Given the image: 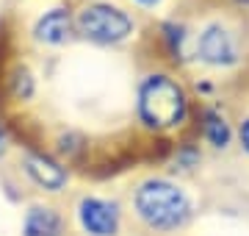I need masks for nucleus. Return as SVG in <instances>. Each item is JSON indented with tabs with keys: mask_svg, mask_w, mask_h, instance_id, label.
I'll return each instance as SVG.
<instances>
[{
	"mask_svg": "<svg viewBox=\"0 0 249 236\" xmlns=\"http://www.w3.org/2000/svg\"><path fill=\"white\" fill-rule=\"evenodd\" d=\"M136 114L150 131H172L186 122V89L166 73H150L136 92Z\"/></svg>",
	"mask_w": 249,
	"mask_h": 236,
	"instance_id": "obj_1",
	"label": "nucleus"
},
{
	"mask_svg": "<svg viewBox=\"0 0 249 236\" xmlns=\"http://www.w3.org/2000/svg\"><path fill=\"white\" fill-rule=\"evenodd\" d=\"M133 209L147 228L152 231H178L191 217V200L186 189L166 178L144 181L133 195Z\"/></svg>",
	"mask_w": 249,
	"mask_h": 236,
	"instance_id": "obj_2",
	"label": "nucleus"
},
{
	"mask_svg": "<svg viewBox=\"0 0 249 236\" xmlns=\"http://www.w3.org/2000/svg\"><path fill=\"white\" fill-rule=\"evenodd\" d=\"M75 28L80 37L94 45H119L136 31V20L114 3L97 0V3H86L78 11Z\"/></svg>",
	"mask_w": 249,
	"mask_h": 236,
	"instance_id": "obj_3",
	"label": "nucleus"
},
{
	"mask_svg": "<svg viewBox=\"0 0 249 236\" xmlns=\"http://www.w3.org/2000/svg\"><path fill=\"white\" fill-rule=\"evenodd\" d=\"M78 222L89 236H116L122 225V209L116 200L86 195L78 200Z\"/></svg>",
	"mask_w": 249,
	"mask_h": 236,
	"instance_id": "obj_4",
	"label": "nucleus"
},
{
	"mask_svg": "<svg viewBox=\"0 0 249 236\" xmlns=\"http://www.w3.org/2000/svg\"><path fill=\"white\" fill-rule=\"evenodd\" d=\"M196 59L211 67H232L238 61V45L235 37L219 22L202 28V34L196 39Z\"/></svg>",
	"mask_w": 249,
	"mask_h": 236,
	"instance_id": "obj_5",
	"label": "nucleus"
},
{
	"mask_svg": "<svg viewBox=\"0 0 249 236\" xmlns=\"http://www.w3.org/2000/svg\"><path fill=\"white\" fill-rule=\"evenodd\" d=\"M22 170L39 189L45 192H61L70 181V173L61 167V161H55L53 156L42 153V150H25Z\"/></svg>",
	"mask_w": 249,
	"mask_h": 236,
	"instance_id": "obj_6",
	"label": "nucleus"
},
{
	"mask_svg": "<svg viewBox=\"0 0 249 236\" xmlns=\"http://www.w3.org/2000/svg\"><path fill=\"white\" fill-rule=\"evenodd\" d=\"M72 28H75V20L64 6H55V9L45 11L42 17L36 20L34 25V39L42 42V45H64L70 39Z\"/></svg>",
	"mask_w": 249,
	"mask_h": 236,
	"instance_id": "obj_7",
	"label": "nucleus"
},
{
	"mask_svg": "<svg viewBox=\"0 0 249 236\" xmlns=\"http://www.w3.org/2000/svg\"><path fill=\"white\" fill-rule=\"evenodd\" d=\"M22 236H64V217L53 206L36 203L22 217Z\"/></svg>",
	"mask_w": 249,
	"mask_h": 236,
	"instance_id": "obj_8",
	"label": "nucleus"
},
{
	"mask_svg": "<svg viewBox=\"0 0 249 236\" xmlns=\"http://www.w3.org/2000/svg\"><path fill=\"white\" fill-rule=\"evenodd\" d=\"M202 131H205V139H208L213 147H227L230 139H232L230 125H227V119H224L219 111H205Z\"/></svg>",
	"mask_w": 249,
	"mask_h": 236,
	"instance_id": "obj_9",
	"label": "nucleus"
},
{
	"mask_svg": "<svg viewBox=\"0 0 249 236\" xmlns=\"http://www.w3.org/2000/svg\"><path fill=\"white\" fill-rule=\"evenodd\" d=\"M34 75H31V70L28 67H22V64H17L14 70L9 73V92L14 100H31L34 98Z\"/></svg>",
	"mask_w": 249,
	"mask_h": 236,
	"instance_id": "obj_10",
	"label": "nucleus"
},
{
	"mask_svg": "<svg viewBox=\"0 0 249 236\" xmlns=\"http://www.w3.org/2000/svg\"><path fill=\"white\" fill-rule=\"evenodd\" d=\"M163 42L169 47V53L175 59H180L183 56V42H186V28L178 25V22H166L163 25Z\"/></svg>",
	"mask_w": 249,
	"mask_h": 236,
	"instance_id": "obj_11",
	"label": "nucleus"
},
{
	"mask_svg": "<svg viewBox=\"0 0 249 236\" xmlns=\"http://www.w3.org/2000/svg\"><path fill=\"white\" fill-rule=\"evenodd\" d=\"M238 139H241V145H244V150L249 153V117L241 122V128H238Z\"/></svg>",
	"mask_w": 249,
	"mask_h": 236,
	"instance_id": "obj_12",
	"label": "nucleus"
},
{
	"mask_svg": "<svg viewBox=\"0 0 249 236\" xmlns=\"http://www.w3.org/2000/svg\"><path fill=\"white\" fill-rule=\"evenodd\" d=\"M9 145H11V142H9V134H6V128L0 125V156L9 153Z\"/></svg>",
	"mask_w": 249,
	"mask_h": 236,
	"instance_id": "obj_13",
	"label": "nucleus"
},
{
	"mask_svg": "<svg viewBox=\"0 0 249 236\" xmlns=\"http://www.w3.org/2000/svg\"><path fill=\"white\" fill-rule=\"evenodd\" d=\"M136 3H139V6H158L160 0H136Z\"/></svg>",
	"mask_w": 249,
	"mask_h": 236,
	"instance_id": "obj_14",
	"label": "nucleus"
},
{
	"mask_svg": "<svg viewBox=\"0 0 249 236\" xmlns=\"http://www.w3.org/2000/svg\"><path fill=\"white\" fill-rule=\"evenodd\" d=\"M238 3H244V6H249V0H238Z\"/></svg>",
	"mask_w": 249,
	"mask_h": 236,
	"instance_id": "obj_15",
	"label": "nucleus"
}]
</instances>
